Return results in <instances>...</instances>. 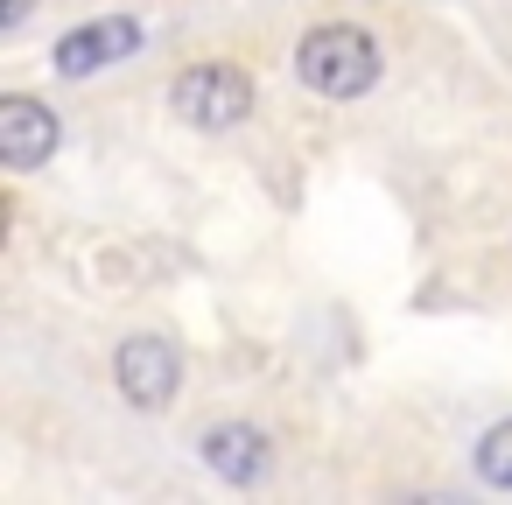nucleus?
I'll use <instances>...</instances> for the list:
<instances>
[{"instance_id":"1","label":"nucleus","mask_w":512,"mask_h":505,"mask_svg":"<svg viewBox=\"0 0 512 505\" xmlns=\"http://www.w3.org/2000/svg\"><path fill=\"white\" fill-rule=\"evenodd\" d=\"M295 71L323 99H358V92L379 85V43L365 29H351V22H323V29H309L295 43Z\"/></svg>"},{"instance_id":"2","label":"nucleus","mask_w":512,"mask_h":505,"mask_svg":"<svg viewBox=\"0 0 512 505\" xmlns=\"http://www.w3.org/2000/svg\"><path fill=\"white\" fill-rule=\"evenodd\" d=\"M169 106H176L190 127L225 134V127H239V120L253 113V78L232 71V64H190V71L169 85Z\"/></svg>"},{"instance_id":"3","label":"nucleus","mask_w":512,"mask_h":505,"mask_svg":"<svg viewBox=\"0 0 512 505\" xmlns=\"http://www.w3.org/2000/svg\"><path fill=\"white\" fill-rule=\"evenodd\" d=\"M113 379H120L127 407L155 414V407H169V400H176V386H183V358H176V344H169V337L141 330V337H127V344H120Z\"/></svg>"},{"instance_id":"4","label":"nucleus","mask_w":512,"mask_h":505,"mask_svg":"<svg viewBox=\"0 0 512 505\" xmlns=\"http://www.w3.org/2000/svg\"><path fill=\"white\" fill-rule=\"evenodd\" d=\"M134 50H141V29H134L127 15H106V22L71 29V36L50 50V64H57V78H92V71H106V64H127Z\"/></svg>"},{"instance_id":"5","label":"nucleus","mask_w":512,"mask_h":505,"mask_svg":"<svg viewBox=\"0 0 512 505\" xmlns=\"http://www.w3.org/2000/svg\"><path fill=\"white\" fill-rule=\"evenodd\" d=\"M197 449H204V470L225 477V484H260L267 463H274V449H267V435L253 421H211L197 435Z\"/></svg>"},{"instance_id":"6","label":"nucleus","mask_w":512,"mask_h":505,"mask_svg":"<svg viewBox=\"0 0 512 505\" xmlns=\"http://www.w3.org/2000/svg\"><path fill=\"white\" fill-rule=\"evenodd\" d=\"M57 155V113L36 99H0V162L8 169H43Z\"/></svg>"},{"instance_id":"7","label":"nucleus","mask_w":512,"mask_h":505,"mask_svg":"<svg viewBox=\"0 0 512 505\" xmlns=\"http://www.w3.org/2000/svg\"><path fill=\"white\" fill-rule=\"evenodd\" d=\"M477 477L498 484V491H512V414L477 435Z\"/></svg>"},{"instance_id":"8","label":"nucleus","mask_w":512,"mask_h":505,"mask_svg":"<svg viewBox=\"0 0 512 505\" xmlns=\"http://www.w3.org/2000/svg\"><path fill=\"white\" fill-rule=\"evenodd\" d=\"M36 15V0H0V29H22Z\"/></svg>"}]
</instances>
